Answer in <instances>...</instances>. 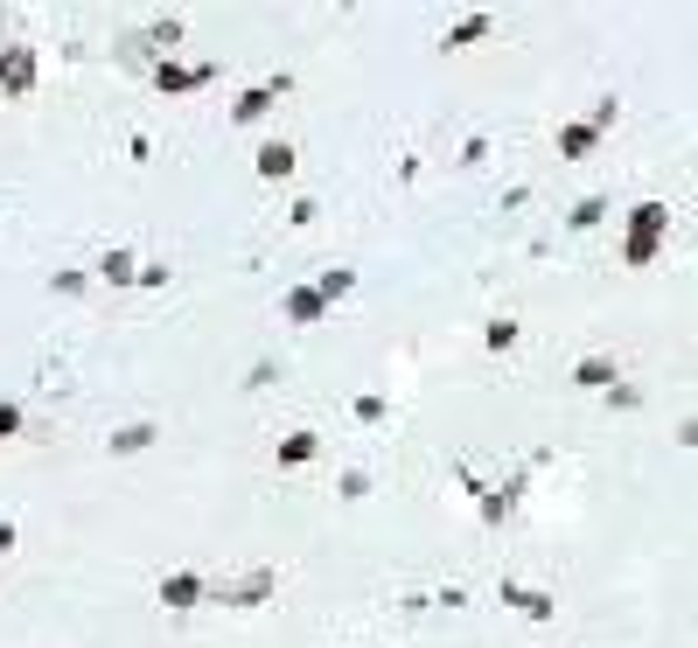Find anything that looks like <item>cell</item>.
<instances>
[{
  "label": "cell",
  "instance_id": "1",
  "mask_svg": "<svg viewBox=\"0 0 698 648\" xmlns=\"http://www.w3.org/2000/svg\"><path fill=\"white\" fill-rule=\"evenodd\" d=\"M259 175H266V182H279V175H294V147H266V154H259Z\"/></svg>",
  "mask_w": 698,
  "mask_h": 648
},
{
  "label": "cell",
  "instance_id": "2",
  "mask_svg": "<svg viewBox=\"0 0 698 648\" xmlns=\"http://www.w3.org/2000/svg\"><path fill=\"white\" fill-rule=\"evenodd\" d=\"M14 426H22V418H14V412H8V405H0V432H14Z\"/></svg>",
  "mask_w": 698,
  "mask_h": 648
},
{
  "label": "cell",
  "instance_id": "3",
  "mask_svg": "<svg viewBox=\"0 0 698 648\" xmlns=\"http://www.w3.org/2000/svg\"><path fill=\"white\" fill-rule=\"evenodd\" d=\"M8 544H14V530H8V523H0V558H8Z\"/></svg>",
  "mask_w": 698,
  "mask_h": 648
}]
</instances>
